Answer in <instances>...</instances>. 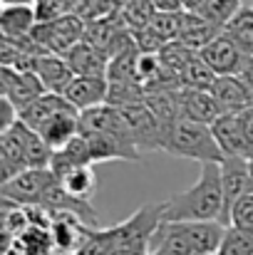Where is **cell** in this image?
Segmentation results:
<instances>
[{
	"label": "cell",
	"instance_id": "cell-1",
	"mask_svg": "<svg viewBox=\"0 0 253 255\" xmlns=\"http://www.w3.org/2000/svg\"><path fill=\"white\" fill-rule=\"evenodd\" d=\"M164 221H221L224 223V186L221 161L201 164L199 181L164 201Z\"/></svg>",
	"mask_w": 253,
	"mask_h": 255
},
{
	"label": "cell",
	"instance_id": "cell-2",
	"mask_svg": "<svg viewBox=\"0 0 253 255\" xmlns=\"http://www.w3.org/2000/svg\"><path fill=\"white\" fill-rule=\"evenodd\" d=\"M164 151L176 159H189V161H224V151L214 136L211 124H201L194 119L181 117L167 136Z\"/></svg>",
	"mask_w": 253,
	"mask_h": 255
},
{
	"label": "cell",
	"instance_id": "cell-3",
	"mask_svg": "<svg viewBox=\"0 0 253 255\" xmlns=\"http://www.w3.org/2000/svg\"><path fill=\"white\" fill-rule=\"evenodd\" d=\"M84 27H87L84 17H80L77 12H65L52 20H40L30 35L45 52L67 55L77 42L84 40Z\"/></svg>",
	"mask_w": 253,
	"mask_h": 255
},
{
	"label": "cell",
	"instance_id": "cell-4",
	"mask_svg": "<svg viewBox=\"0 0 253 255\" xmlns=\"http://www.w3.org/2000/svg\"><path fill=\"white\" fill-rule=\"evenodd\" d=\"M162 223H164V201L162 203H144L127 221L109 228V236L114 241V251L124 248V246H147L149 248V241Z\"/></svg>",
	"mask_w": 253,
	"mask_h": 255
},
{
	"label": "cell",
	"instance_id": "cell-5",
	"mask_svg": "<svg viewBox=\"0 0 253 255\" xmlns=\"http://www.w3.org/2000/svg\"><path fill=\"white\" fill-rule=\"evenodd\" d=\"M119 112L139 151H164V129L144 99L122 104Z\"/></svg>",
	"mask_w": 253,
	"mask_h": 255
},
{
	"label": "cell",
	"instance_id": "cell-6",
	"mask_svg": "<svg viewBox=\"0 0 253 255\" xmlns=\"http://www.w3.org/2000/svg\"><path fill=\"white\" fill-rule=\"evenodd\" d=\"M55 181L57 176L50 166H35V169H25L22 173L2 181L0 193L5 201H15L22 206H40Z\"/></svg>",
	"mask_w": 253,
	"mask_h": 255
},
{
	"label": "cell",
	"instance_id": "cell-7",
	"mask_svg": "<svg viewBox=\"0 0 253 255\" xmlns=\"http://www.w3.org/2000/svg\"><path fill=\"white\" fill-rule=\"evenodd\" d=\"M221 186H224V223L229 226L231 208L241 196L251 191V166L249 156H224L221 161Z\"/></svg>",
	"mask_w": 253,
	"mask_h": 255
},
{
	"label": "cell",
	"instance_id": "cell-8",
	"mask_svg": "<svg viewBox=\"0 0 253 255\" xmlns=\"http://www.w3.org/2000/svg\"><path fill=\"white\" fill-rule=\"evenodd\" d=\"M0 92H2V97H7L20 109L27 102L37 99L40 94H45L47 89H45L37 72H32V70H15V67L0 65Z\"/></svg>",
	"mask_w": 253,
	"mask_h": 255
},
{
	"label": "cell",
	"instance_id": "cell-9",
	"mask_svg": "<svg viewBox=\"0 0 253 255\" xmlns=\"http://www.w3.org/2000/svg\"><path fill=\"white\" fill-rule=\"evenodd\" d=\"M214 136L224 151V156H251L253 149L246 139L244 131V122H241V112H224L214 124Z\"/></svg>",
	"mask_w": 253,
	"mask_h": 255
},
{
	"label": "cell",
	"instance_id": "cell-10",
	"mask_svg": "<svg viewBox=\"0 0 253 255\" xmlns=\"http://www.w3.org/2000/svg\"><path fill=\"white\" fill-rule=\"evenodd\" d=\"M199 55L206 60V65H209L216 75H239L241 62H244V57H246V52H244L226 32H221V35L214 37L206 47H201Z\"/></svg>",
	"mask_w": 253,
	"mask_h": 255
},
{
	"label": "cell",
	"instance_id": "cell-11",
	"mask_svg": "<svg viewBox=\"0 0 253 255\" xmlns=\"http://www.w3.org/2000/svg\"><path fill=\"white\" fill-rule=\"evenodd\" d=\"M179 109H181V117L201 122V124H214L224 114V109H221V104H219V99L214 97L211 89L179 87Z\"/></svg>",
	"mask_w": 253,
	"mask_h": 255
},
{
	"label": "cell",
	"instance_id": "cell-12",
	"mask_svg": "<svg viewBox=\"0 0 253 255\" xmlns=\"http://www.w3.org/2000/svg\"><path fill=\"white\" fill-rule=\"evenodd\" d=\"M181 228H184V236H186L194 255L219 253V246L226 233V223H221V221H184Z\"/></svg>",
	"mask_w": 253,
	"mask_h": 255
},
{
	"label": "cell",
	"instance_id": "cell-13",
	"mask_svg": "<svg viewBox=\"0 0 253 255\" xmlns=\"http://www.w3.org/2000/svg\"><path fill=\"white\" fill-rule=\"evenodd\" d=\"M75 104H70V99L65 97V94H55V92H45V94H40L37 99H32V102H27L25 107H20V119L25 122V124H30L35 131H40L50 119H55L57 114H62V112H67V109H72ZM77 109V107H75Z\"/></svg>",
	"mask_w": 253,
	"mask_h": 255
},
{
	"label": "cell",
	"instance_id": "cell-14",
	"mask_svg": "<svg viewBox=\"0 0 253 255\" xmlns=\"http://www.w3.org/2000/svg\"><path fill=\"white\" fill-rule=\"evenodd\" d=\"M224 32V27H219L214 20H209L206 15L196 12V10H181V22H179V37L184 45L201 50L206 47L214 37H219Z\"/></svg>",
	"mask_w": 253,
	"mask_h": 255
},
{
	"label": "cell",
	"instance_id": "cell-15",
	"mask_svg": "<svg viewBox=\"0 0 253 255\" xmlns=\"http://www.w3.org/2000/svg\"><path fill=\"white\" fill-rule=\"evenodd\" d=\"M211 92L224 112H246L253 107V89L239 75H219Z\"/></svg>",
	"mask_w": 253,
	"mask_h": 255
},
{
	"label": "cell",
	"instance_id": "cell-16",
	"mask_svg": "<svg viewBox=\"0 0 253 255\" xmlns=\"http://www.w3.org/2000/svg\"><path fill=\"white\" fill-rule=\"evenodd\" d=\"M65 97L70 104H75L80 112L104 104L109 97V82L107 77H94V75H75V80L65 89Z\"/></svg>",
	"mask_w": 253,
	"mask_h": 255
},
{
	"label": "cell",
	"instance_id": "cell-17",
	"mask_svg": "<svg viewBox=\"0 0 253 255\" xmlns=\"http://www.w3.org/2000/svg\"><path fill=\"white\" fill-rule=\"evenodd\" d=\"M35 72L40 75L45 89H47V92H55V94H65V89L75 80V70L70 67L67 57H65V55H57V52H45V55H40Z\"/></svg>",
	"mask_w": 253,
	"mask_h": 255
},
{
	"label": "cell",
	"instance_id": "cell-18",
	"mask_svg": "<svg viewBox=\"0 0 253 255\" xmlns=\"http://www.w3.org/2000/svg\"><path fill=\"white\" fill-rule=\"evenodd\" d=\"M65 57H67L70 67L75 70V75L107 77V67H109V57H107V52H102L99 47L89 45L87 40L77 42Z\"/></svg>",
	"mask_w": 253,
	"mask_h": 255
},
{
	"label": "cell",
	"instance_id": "cell-19",
	"mask_svg": "<svg viewBox=\"0 0 253 255\" xmlns=\"http://www.w3.org/2000/svg\"><path fill=\"white\" fill-rule=\"evenodd\" d=\"M149 255H194L181 223L164 221L149 241Z\"/></svg>",
	"mask_w": 253,
	"mask_h": 255
},
{
	"label": "cell",
	"instance_id": "cell-20",
	"mask_svg": "<svg viewBox=\"0 0 253 255\" xmlns=\"http://www.w3.org/2000/svg\"><path fill=\"white\" fill-rule=\"evenodd\" d=\"M40 22L37 10L32 5H2L0 12V32L2 37H25Z\"/></svg>",
	"mask_w": 253,
	"mask_h": 255
},
{
	"label": "cell",
	"instance_id": "cell-21",
	"mask_svg": "<svg viewBox=\"0 0 253 255\" xmlns=\"http://www.w3.org/2000/svg\"><path fill=\"white\" fill-rule=\"evenodd\" d=\"M84 164H92V154H89V144H87V136L77 134L72 141H67L65 146L55 149L52 151V159H50V169L55 171V176L60 178L62 173L84 166Z\"/></svg>",
	"mask_w": 253,
	"mask_h": 255
},
{
	"label": "cell",
	"instance_id": "cell-22",
	"mask_svg": "<svg viewBox=\"0 0 253 255\" xmlns=\"http://www.w3.org/2000/svg\"><path fill=\"white\" fill-rule=\"evenodd\" d=\"M42 139L50 144V149H60L65 146L67 141H72L77 134H80V109H67L62 114H57L55 119H50L42 129H40Z\"/></svg>",
	"mask_w": 253,
	"mask_h": 255
},
{
	"label": "cell",
	"instance_id": "cell-23",
	"mask_svg": "<svg viewBox=\"0 0 253 255\" xmlns=\"http://www.w3.org/2000/svg\"><path fill=\"white\" fill-rule=\"evenodd\" d=\"M25 169H30L27 156L22 151V144L17 141V136L7 129L0 131V171H2V181L22 173Z\"/></svg>",
	"mask_w": 253,
	"mask_h": 255
},
{
	"label": "cell",
	"instance_id": "cell-24",
	"mask_svg": "<svg viewBox=\"0 0 253 255\" xmlns=\"http://www.w3.org/2000/svg\"><path fill=\"white\" fill-rule=\"evenodd\" d=\"M224 32H226L246 55H251L253 52V7L251 5H244V7L231 17V22L224 27Z\"/></svg>",
	"mask_w": 253,
	"mask_h": 255
},
{
	"label": "cell",
	"instance_id": "cell-25",
	"mask_svg": "<svg viewBox=\"0 0 253 255\" xmlns=\"http://www.w3.org/2000/svg\"><path fill=\"white\" fill-rule=\"evenodd\" d=\"M92 166H94V164H84V166H77V169L62 173V176H60V183H62L70 193L80 196L84 201H92V196H94V191H97V173H94Z\"/></svg>",
	"mask_w": 253,
	"mask_h": 255
},
{
	"label": "cell",
	"instance_id": "cell-26",
	"mask_svg": "<svg viewBox=\"0 0 253 255\" xmlns=\"http://www.w3.org/2000/svg\"><path fill=\"white\" fill-rule=\"evenodd\" d=\"M216 72L206 65V60L201 55H196L181 72H179V85L186 89H211L216 82Z\"/></svg>",
	"mask_w": 253,
	"mask_h": 255
},
{
	"label": "cell",
	"instance_id": "cell-27",
	"mask_svg": "<svg viewBox=\"0 0 253 255\" xmlns=\"http://www.w3.org/2000/svg\"><path fill=\"white\" fill-rule=\"evenodd\" d=\"M154 12H157V5L152 0H124L119 7V17H122L124 27L132 32L147 27L152 22Z\"/></svg>",
	"mask_w": 253,
	"mask_h": 255
},
{
	"label": "cell",
	"instance_id": "cell-28",
	"mask_svg": "<svg viewBox=\"0 0 253 255\" xmlns=\"http://www.w3.org/2000/svg\"><path fill=\"white\" fill-rule=\"evenodd\" d=\"M196 55H199V50L184 45L181 40H169V42L162 45V50H159V60H162V65L167 67L171 75H176V77H179V72H181V70H184Z\"/></svg>",
	"mask_w": 253,
	"mask_h": 255
},
{
	"label": "cell",
	"instance_id": "cell-29",
	"mask_svg": "<svg viewBox=\"0 0 253 255\" xmlns=\"http://www.w3.org/2000/svg\"><path fill=\"white\" fill-rule=\"evenodd\" d=\"M219 255H253V233L239 226H226Z\"/></svg>",
	"mask_w": 253,
	"mask_h": 255
},
{
	"label": "cell",
	"instance_id": "cell-30",
	"mask_svg": "<svg viewBox=\"0 0 253 255\" xmlns=\"http://www.w3.org/2000/svg\"><path fill=\"white\" fill-rule=\"evenodd\" d=\"M241 7H244L241 0H204L196 12L206 15V17L214 20L219 27H226V25L231 22V17H234Z\"/></svg>",
	"mask_w": 253,
	"mask_h": 255
},
{
	"label": "cell",
	"instance_id": "cell-31",
	"mask_svg": "<svg viewBox=\"0 0 253 255\" xmlns=\"http://www.w3.org/2000/svg\"><path fill=\"white\" fill-rule=\"evenodd\" d=\"M229 226H239V228L253 233V191H249L246 196H241L236 201V206L231 208V216H229Z\"/></svg>",
	"mask_w": 253,
	"mask_h": 255
},
{
	"label": "cell",
	"instance_id": "cell-32",
	"mask_svg": "<svg viewBox=\"0 0 253 255\" xmlns=\"http://www.w3.org/2000/svg\"><path fill=\"white\" fill-rule=\"evenodd\" d=\"M37 2V17L40 20H52V17H57L60 15V10H62V2L65 0H35Z\"/></svg>",
	"mask_w": 253,
	"mask_h": 255
},
{
	"label": "cell",
	"instance_id": "cell-33",
	"mask_svg": "<svg viewBox=\"0 0 253 255\" xmlns=\"http://www.w3.org/2000/svg\"><path fill=\"white\" fill-rule=\"evenodd\" d=\"M239 77H241V80H244V82H246V85L253 89V52L244 57V62H241V70H239Z\"/></svg>",
	"mask_w": 253,
	"mask_h": 255
},
{
	"label": "cell",
	"instance_id": "cell-34",
	"mask_svg": "<svg viewBox=\"0 0 253 255\" xmlns=\"http://www.w3.org/2000/svg\"><path fill=\"white\" fill-rule=\"evenodd\" d=\"M241 122H244L246 139H249V144H251V149H253V107L246 109V112H241Z\"/></svg>",
	"mask_w": 253,
	"mask_h": 255
},
{
	"label": "cell",
	"instance_id": "cell-35",
	"mask_svg": "<svg viewBox=\"0 0 253 255\" xmlns=\"http://www.w3.org/2000/svg\"><path fill=\"white\" fill-rule=\"evenodd\" d=\"M112 255H149L147 246H124V248H117Z\"/></svg>",
	"mask_w": 253,
	"mask_h": 255
},
{
	"label": "cell",
	"instance_id": "cell-36",
	"mask_svg": "<svg viewBox=\"0 0 253 255\" xmlns=\"http://www.w3.org/2000/svg\"><path fill=\"white\" fill-rule=\"evenodd\" d=\"M157 5V10H184L181 0H152Z\"/></svg>",
	"mask_w": 253,
	"mask_h": 255
},
{
	"label": "cell",
	"instance_id": "cell-37",
	"mask_svg": "<svg viewBox=\"0 0 253 255\" xmlns=\"http://www.w3.org/2000/svg\"><path fill=\"white\" fill-rule=\"evenodd\" d=\"M201 2H204V0H181L184 10H199V7H201Z\"/></svg>",
	"mask_w": 253,
	"mask_h": 255
},
{
	"label": "cell",
	"instance_id": "cell-38",
	"mask_svg": "<svg viewBox=\"0 0 253 255\" xmlns=\"http://www.w3.org/2000/svg\"><path fill=\"white\" fill-rule=\"evenodd\" d=\"M35 0H2V5H32Z\"/></svg>",
	"mask_w": 253,
	"mask_h": 255
},
{
	"label": "cell",
	"instance_id": "cell-39",
	"mask_svg": "<svg viewBox=\"0 0 253 255\" xmlns=\"http://www.w3.org/2000/svg\"><path fill=\"white\" fill-rule=\"evenodd\" d=\"M249 166H251V191H253V154L249 156Z\"/></svg>",
	"mask_w": 253,
	"mask_h": 255
},
{
	"label": "cell",
	"instance_id": "cell-40",
	"mask_svg": "<svg viewBox=\"0 0 253 255\" xmlns=\"http://www.w3.org/2000/svg\"><path fill=\"white\" fill-rule=\"evenodd\" d=\"M241 2H244V5H251V7H253V0H241Z\"/></svg>",
	"mask_w": 253,
	"mask_h": 255
},
{
	"label": "cell",
	"instance_id": "cell-41",
	"mask_svg": "<svg viewBox=\"0 0 253 255\" xmlns=\"http://www.w3.org/2000/svg\"><path fill=\"white\" fill-rule=\"evenodd\" d=\"M214 255H219V253H214Z\"/></svg>",
	"mask_w": 253,
	"mask_h": 255
}]
</instances>
